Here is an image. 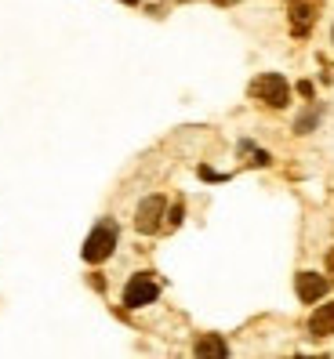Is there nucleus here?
<instances>
[{"instance_id": "nucleus-11", "label": "nucleus", "mask_w": 334, "mask_h": 359, "mask_svg": "<svg viewBox=\"0 0 334 359\" xmlns=\"http://www.w3.org/2000/svg\"><path fill=\"white\" fill-rule=\"evenodd\" d=\"M182 215H185V207H182V203H175L171 210H167V225L178 229V225H182Z\"/></svg>"}, {"instance_id": "nucleus-15", "label": "nucleus", "mask_w": 334, "mask_h": 359, "mask_svg": "<svg viewBox=\"0 0 334 359\" xmlns=\"http://www.w3.org/2000/svg\"><path fill=\"white\" fill-rule=\"evenodd\" d=\"M211 4H218V8H229V4H236V0H211Z\"/></svg>"}, {"instance_id": "nucleus-3", "label": "nucleus", "mask_w": 334, "mask_h": 359, "mask_svg": "<svg viewBox=\"0 0 334 359\" xmlns=\"http://www.w3.org/2000/svg\"><path fill=\"white\" fill-rule=\"evenodd\" d=\"M160 298V283L153 280V272H135L123 287V305L128 309H142V305H153Z\"/></svg>"}, {"instance_id": "nucleus-6", "label": "nucleus", "mask_w": 334, "mask_h": 359, "mask_svg": "<svg viewBox=\"0 0 334 359\" xmlns=\"http://www.w3.org/2000/svg\"><path fill=\"white\" fill-rule=\"evenodd\" d=\"M295 290H298V298H302V305H316L323 294L330 290V280L327 276H320V272H298V280H295Z\"/></svg>"}, {"instance_id": "nucleus-14", "label": "nucleus", "mask_w": 334, "mask_h": 359, "mask_svg": "<svg viewBox=\"0 0 334 359\" xmlns=\"http://www.w3.org/2000/svg\"><path fill=\"white\" fill-rule=\"evenodd\" d=\"M327 276H330V280H334V247H330V250H327Z\"/></svg>"}, {"instance_id": "nucleus-5", "label": "nucleus", "mask_w": 334, "mask_h": 359, "mask_svg": "<svg viewBox=\"0 0 334 359\" xmlns=\"http://www.w3.org/2000/svg\"><path fill=\"white\" fill-rule=\"evenodd\" d=\"M320 8H323V0H290V8H287L290 33H295V36H309L312 26H316Z\"/></svg>"}, {"instance_id": "nucleus-2", "label": "nucleus", "mask_w": 334, "mask_h": 359, "mask_svg": "<svg viewBox=\"0 0 334 359\" xmlns=\"http://www.w3.org/2000/svg\"><path fill=\"white\" fill-rule=\"evenodd\" d=\"M250 98L273 105V109H287L290 105V88H287V80L280 73H262V76H255V83H250Z\"/></svg>"}, {"instance_id": "nucleus-16", "label": "nucleus", "mask_w": 334, "mask_h": 359, "mask_svg": "<svg viewBox=\"0 0 334 359\" xmlns=\"http://www.w3.org/2000/svg\"><path fill=\"white\" fill-rule=\"evenodd\" d=\"M123 4H138V0H123Z\"/></svg>"}, {"instance_id": "nucleus-13", "label": "nucleus", "mask_w": 334, "mask_h": 359, "mask_svg": "<svg viewBox=\"0 0 334 359\" xmlns=\"http://www.w3.org/2000/svg\"><path fill=\"white\" fill-rule=\"evenodd\" d=\"M298 95H302V98H312V83H309V80L298 83Z\"/></svg>"}, {"instance_id": "nucleus-9", "label": "nucleus", "mask_w": 334, "mask_h": 359, "mask_svg": "<svg viewBox=\"0 0 334 359\" xmlns=\"http://www.w3.org/2000/svg\"><path fill=\"white\" fill-rule=\"evenodd\" d=\"M320 120H323V105L316 102V105H309V109H305V113L295 120V131H298V135H309V131L316 128Z\"/></svg>"}, {"instance_id": "nucleus-7", "label": "nucleus", "mask_w": 334, "mask_h": 359, "mask_svg": "<svg viewBox=\"0 0 334 359\" xmlns=\"http://www.w3.org/2000/svg\"><path fill=\"white\" fill-rule=\"evenodd\" d=\"M309 334L316 337V341L334 334V302L330 305H316V312L309 316Z\"/></svg>"}, {"instance_id": "nucleus-4", "label": "nucleus", "mask_w": 334, "mask_h": 359, "mask_svg": "<svg viewBox=\"0 0 334 359\" xmlns=\"http://www.w3.org/2000/svg\"><path fill=\"white\" fill-rule=\"evenodd\" d=\"M163 218H167V200H163L160 193H153V196H145V200L138 203V210H135V229L142 232V236H153V232H160Z\"/></svg>"}, {"instance_id": "nucleus-8", "label": "nucleus", "mask_w": 334, "mask_h": 359, "mask_svg": "<svg viewBox=\"0 0 334 359\" xmlns=\"http://www.w3.org/2000/svg\"><path fill=\"white\" fill-rule=\"evenodd\" d=\"M193 355H200V359H207V355H211V359H225L229 355V345L222 341L218 334H203L200 341L193 345Z\"/></svg>"}, {"instance_id": "nucleus-12", "label": "nucleus", "mask_w": 334, "mask_h": 359, "mask_svg": "<svg viewBox=\"0 0 334 359\" xmlns=\"http://www.w3.org/2000/svg\"><path fill=\"white\" fill-rule=\"evenodd\" d=\"M200 178H203V182H225V175L211 171V167H200Z\"/></svg>"}, {"instance_id": "nucleus-1", "label": "nucleus", "mask_w": 334, "mask_h": 359, "mask_svg": "<svg viewBox=\"0 0 334 359\" xmlns=\"http://www.w3.org/2000/svg\"><path fill=\"white\" fill-rule=\"evenodd\" d=\"M116 240H120V229H116V222L113 218H102L91 232H88V240H84V262L88 265H102L113 250H116Z\"/></svg>"}, {"instance_id": "nucleus-10", "label": "nucleus", "mask_w": 334, "mask_h": 359, "mask_svg": "<svg viewBox=\"0 0 334 359\" xmlns=\"http://www.w3.org/2000/svg\"><path fill=\"white\" fill-rule=\"evenodd\" d=\"M240 156H250L247 163H255V167H265L269 160H273V156H269L265 149H255V145H250V142H240Z\"/></svg>"}]
</instances>
